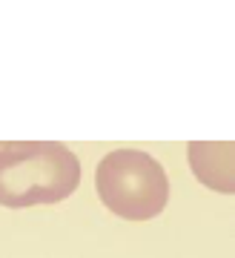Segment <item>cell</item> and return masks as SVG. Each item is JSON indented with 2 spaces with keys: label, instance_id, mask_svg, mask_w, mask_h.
I'll use <instances>...</instances> for the list:
<instances>
[{
  "label": "cell",
  "instance_id": "6da1fadb",
  "mask_svg": "<svg viewBox=\"0 0 235 258\" xmlns=\"http://www.w3.org/2000/svg\"><path fill=\"white\" fill-rule=\"evenodd\" d=\"M81 184V161L61 141H0V207L61 204Z\"/></svg>",
  "mask_w": 235,
  "mask_h": 258
},
{
  "label": "cell",
  "instance_id": "7a4b0ae2",
  "mask_svg": "<svg viewBox=\"0 0 235 258\" xmlns=\"http://www.w3.org/2000/svg\"><path fill=\"white\" fill-rule=\"evenodd\" d=\"M100 204L124 221H152L166 210L169 178L158 158L144 149H112L95 169Z\"/></svg>",
  "mask_w": 235,
  "mask_h": 258
},
{
  "label": "cell",
  "instance_id": "3957f363",
  "mask_svg": "<svg viewBox=\"0 0 235 258\" xmlns=\"http://www.w3.org/2000/svg\"><path fill=\"white\" fill-rule=\"evenodd\" d=\"M187 158L195 178L215 192H235V144L232 141H190Z\"/></svg>",
  "mask_w": 235,
  "mask_h": 258
}]
</instances>
